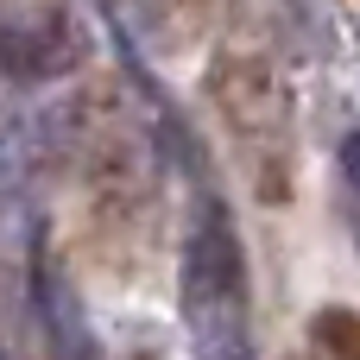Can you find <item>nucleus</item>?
I'll list each match as a JSON object with an SVG mask.
<instances>
[{"label": "nucleus", "mask_w": 360, "mask_h": 360, "mask_svg": "<svg viewBox=\"0 0 360 360\" xmlns=\"http://www.w3.org/2000/svg\"><path fill=\"white\" fill-rule=\"evenodd\" d=\"M184 316L196 335V360H253L247 323V253L234 234V215L221 202H202L184 240Z\"/></svg>", "instance_id": "f257e3e1"}, {"label": "nucleus", "mask_w": 360, "mask_h": 360, "mask_svg": "<svg viewBox=\"0 0 360 360\" xmlns=\"http://www.w3.org/2000/svg\"><path fill=\"white\" fill-rule=\"evenodd\" d=\"M215 101H221V120L234 127V146L253 171V190L285 202L291 196V108H285L278 76L266 63H228L215 82Z\"/></svg>", "instance_id": "f03ea898"}, {"label": "nucleus", "mask_w": 360, "mask_h": 360, "mask_svg": "<svg viewBox=\"0 0 360 360\" xmlns=\"http://www.w3.org/2000/svg\"><path fill=\"white\" fill-rule=\"evenodd\" d=\"M310 342H316L323 360H360V310H348V304L316 310L310 316Z\"/></svg>", "instance_id": "7ed1b4c3"}, {"label": "nucleus", "mask_w": 360, "mask_h": 360, "mask_svg": "<svg viewBox=\"0 0 360 360\" xmlns=\"http://www.w3.org/2000/svg\"><path fill=\"white\" fill-rule=\"evenodd\" d=\"M342 171H348V184L360 190V127L348 133V139H342Z\"/></svg>", "instance_id": "20e7f679"}]
</instances>
